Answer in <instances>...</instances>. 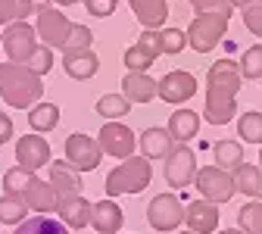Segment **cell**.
Listing matches in <instances>:
<instances>
[{"label": "cell", "instance_id": "2", "mask_svg": "<svg viewBox=\"0 0 262 234\" xmlns=\"http://www.w3.org/2000/svg\"><path fill=\"white\" fill-rule=\"evenodd\" d=\"M44 94V84H41V75H35L22 62H0V97L4 103L13 107V110H28L35 107Z\"/></svg>", "mask_w": 262, "mask_h": 234}, {"label": "cell", "instance_id": "19", "mask_svg": "<svg viewBox=\"0 0 262 234\" xmlns=\"http://www.w3.org/2000/svg\"><path fill=\"white\" fill-rule=\"evenodd\" d=\"M122 94L131 103H150L153 97H159V81H153L147 72H128L122 78Z\"/></svg>", "mask_w": 262, "mask_h": 234}, {"label": "cell", "instance_id": "11", "mask_svg": "<svg viewBox=\"0 0 262 234\" xmlns=\"http://www.w3.org/2000/svg\"><path fill=\"white\" fill-rule=\"evenodd\" d=\"M72 25L75 22H69L59 10H53V7H44L41 13H38V38L47 44V47H66V38H69V31H72Z\"/></svg>", "mask_w": 262, "mask_h": 234}, {"label": "cell", "instance_id": "12", "mask_svg": "<svg viewBox=\"0 0 262 234\" xmlns=\"http://www.w3.org/2000/svg\"><path fill=\"white\" fill-rule=\"evenodd\" d=\"M196 94V78L184 69H172L159 78V97L166 100V103L178 107V103H187V100Z\"/></svg>", "mask_w": 262, "mask_h": 234}, {"label": "cell", "instance_id": "43", "mask_svg": "<svg viewBox=\"0 0 262 234\" xmlns=\"http://www.w3.org/2000/svg\"><path fill=\"white\" fill-rule=\"evenodd\" d=\"M187 4L193 10H200V13H215V10H231L228 7V0H187Z\"/></svg>", "mask_w": 262, "mask_h": 234}, {"label": "cell", "instance_id": "24", "mask_svg": "<svg viewBox=\"0 0 262 234\" xmlns=\"http://www.w3.org/2000/svg\"><path fill=\"white\" fill-rule=\"evenodd\" d=\"M28 212H31V206L22 194H4L0 197V222L4 225H22Z\"/></svg>", "mask_w": 262, "mask_h": 234}, {"label": "cell", "instance_id": "36", "mask_svg": "<svg viewBox=\"0 0 262 234\" xmlns=\"http://www.w3.org/2000/svg\"><path fill=\"white\" fill-rule=\"evenodd\" d=\"M159 41H162V53H181L187 47V31L181 28H159Z\"/></svg>", "mask_w": 262, "mask_h": 234}, {"label": "cell", "instance_id": "4", "mask_svg": "<svg viewBox=\"0 0 262 234\" xmlns=\"http://www.w3.org/2000/svg\"><path fill=\"white\" fill-rule=\"evenodd\" d=\"M228 19H231V10L196 13L193 22H190V28H187V47H193L196 53L215 50V44L222 41V35H228Z\"/></svg>", "mask_w": 262, "mask_h": 234}, {"label": "cell", "instance_id": "39", "mask_svg": "<svg viewBox=\"0 0 262 234\" xmlns=\"http://www.w3.org/2000/svg\"><path fill=\"white\" fill-rule=\"evenodd\" d=\"M138 44H141V47H144L153 59H156V56H162V41H159V31H147V28H144V31H141V38H138Z\"/></svg>", "mask_w": 262, "mask_h": 234}, {"label": "cell", "instance_id": "46", "mask_svg": "<svg viewBox=\"0 0 262 234\" xmlns=\"http://www.w3.org/2000/svg\"><path fill=\"white\" fill-rule=\"evenodd\" d=\"M244 4H250V0H228V7H231V10H234V7H237V10H241V7H244Z\"/></svg>", "mask_w": 262, "mask_h": 234}, {"label": "cell", "instance_id": "20", "mask_svg": "<svg viewBox=\"0 0 262 234\" xmlns=\"http://www.w3.org/2000/svg\"><path fill=\"white\" fill-rule=\"evenodd\" d=\"M128 7L135 10V19L147 31H159V25L169 19V4L166 0H128Z\"/></svg>", "mask_w": 262, "mask_h": 234}, {"label": "cell", "instance_id": "18", "mask_svg": "<svg viewBox=\"0 0 262 234\" xmlns=\"http://www.w3.org/2000/svg\"><path fill=\"white\" fill-rule=\"evenodd\" d=\"M62 69L69 78L75 81H88L97 75V69H100V59H97L94 50H75V53H62Z\"/></svg>", "mask_w": 262, "mask_h": 234}, {"label": "cell", "instance_id": "14", "mask_svg": "<svg viewBox=\"0 0 262 234\" xmlns=\"http://www.w3.org/2000/svg\"><path fill=\"white\" fill-rule=\"evenodd\" d=\"M16 159H19L22 169L38 172L41 165L53 162V159H50V144H47L41 135H25V138L16 144Z\"/></svg>", "mask_w": 262, "mask_h": 234}, {"label": "cell", "instance_id": "17", "mask_svg": "<svg viewBox=\"0 0 262 234\" xmlns=\"http://www.w3.org/2000/svg\"><path fill=\"white\" fill-rule=\"evenodd\" d=\"M125 222V212L122 206H116L113 200H97L91 206V228L97 234H116Z\"/></svg>", "mask_w": 262, "mask_h": 234}, {"label": "cell", "instance_id": "23", "mask_svg": "<svg viewBox=\"0 0 262 234\" xmlns=\"http://www.w3.org/2000/svg\"><path fill=\"white\" fill-rule=\"evenodd\" d=\"M200 131V116L193 110H175L172 119H169V135L178 141V144H187L190 138H196Z\"/></svg>", "mask_w": 262, "mask_h": 234}, {"label": "cell", "instance_id": "48", "mask_svg": "<svg viewBox=\"0 0 262 234\" xmlns=\"http://www.w3.org/2000/svg\"><path fill=\"white\" fill-rule=\"evenodd\" d=\"M259 169H262V150H259Z\"/></svg>", "mask_w": 262, "mask_h": 234}, {"label": "cell", "instance_id": "8", "mask_svg": "<svg viewBox=\"0 0 262 234\" xmlns=\"http://www.w3.org/2000/svg\"><path fill=\"white\" fill-rule=\"evenodd\" d=\"M184 216H187V209L181 206V200L175 194H156L147 206V222L156 231H175L184 222Z\"/></svg>", "mask_w": 262, "mask_h": 234}, {"label": "cell", "instance_id": "21", "mask_svg": "<svg viewBox=\"0 0 262 234\" xmlns=\"http://www.w3.org/2000/svg\"><path fill=\"white\" fill-rule=\"evenodd\" d=\"M22 197L28 200V206H31V212H38V216H47V212H53L56 209V190H53V184L50 181H41V178H35L25 190H22Z\"/></svg>", "mask_w": 262, "mask_h": 234}, {"label": "cell", "instance_id": "9", "mask_svg": "<svg viewBox=\"0 0 262 234\" xmlns=\"http://www.w3.org/2000/svg\"><path fill=\"white\" fill-rule=\"evenodd\" d=\"M97 141H100L103 153H110L116 159H131V153H135V147H138L135 131H131L128 125H122V122H106L100 128V135H97Z\"/></svg>", "mask_w": 262, "mask_h": 234}, {"label": "cell", "instance_id": "16", "mask_svg": "<svg viewBox=\"0 0 262 234\" xmlns=\"http://www.w3.org/2000/svg\"><path fill=\"white\" fill-rule=\"evenodd\" d=\"M50 184H53L56 197H72V194H81V187H84L81 172L72 169L69 159H53L50 162Z\"/></svg>", "mask_w": 262, "mask_h": 234}, {"label": "cell", "instance_id": "32", "mask_svg": "<svg viewBox=\"0 0 262 234\" xmlns=\"http://www.w3.org/2000/svg\"><path fill=\"white\" fill-rule=\"evenodd\" d=\"M237 135L247 144H262V113H256V110L244 113L237 119Z\"/></svg>", "mask_w": 262, "mask_h": 234}, {"label": "cell", "instance_id": "26", "mask_svg": "<svg viewBox=\"0 0 262 234\" xmlns=\"http://www.w3.org/2000/svg\"><path fill=\"white\" fill-rule=\"evenodd\" d=\"M212 153H215V165L225 169V172H234V169L244 165V147H241V141H219L212 147Z\"/></svg>", "mask_w": 262, "mask_h": 234}, {"label": "cell", "instance_id": "38", "mask_svg": "<svg viewBox=\"0 0 262 234\" xmlns=\"http://www.w3.org/2000/svg\"><path fill=\"white\" fill-rule=\"evenodd\" d=\"M241 13H244V25L253 31L256 38H262V0H250V4H244Z\"/></svg>", "mask_w": 262, "mask_h": 234}, {"label": "cell", "instance_id": "30", "mask_svg": "<svg viewBox=\"0 0 262 234\" xmlns=\"http://www.w3.org/2000/svg\"><path fill=\"white\" fill-rule=\"evenodd\" d=\"M237 225L247 234H262V200H253V203H244L237 209Z\"/></svg>", "mask_w": 262, "mask_h": 234}, {"label": "cell", "instance_id": "37", "mask_svg": "<svg viewBox=\"0 0 262 234\" xmlns=\"http://www.w3.org/2000/svg\"><path fill=\"white\" fill-rule=\"evenodd\" d=\"M35 75H47L50 69H53V47H47V44H38V50L31 53V59L25 62Z\"/></svg>", "mask_w": 262, "mask_h": 234}, {"label": "cell", "instance_id": "6", "mask_svg": "<svg viewBox=\"0 0 262 234\" xmlns=\"http://www.w3.org/2000/svg\"><path fill=\"white\" fill-rule=\"evenodd\" d=\"M0 44H4L10 62H22V66H25V62L31 59V53L38 50V28H31L28 22L16 19V22H10V25L4 28V38H0Z\"/></svg>", "mask_w": 262, "mask_h": 234}, {"label": "cell", "instance_id": "41", "mask_svg": "<svg viewBox=\"0 0 262 234\" xmlns=\"http://www.w3.org/2000/svg\"><path fill=\"white\" fill-rule=\"evenodd\" d=\"M19 19V0H0V25H10Z\"/></svg>", "mask_w": 262, "mask_h": 234}, {"label": "cell", "instance_id": "10", "mask_svg": "<svg viewBox=\"0 0 262 234\" xmlns=\"http://www.w3.org/2000/svg\"><path fill=\"white\" fill-rule=\"evenodd\" d=\"M166 181L172 187H187L193 184V175H196V156L187 144H178L169 156H166V169H162Z\"/></svg>", "mask_w": 262, "mask_h": 234}, {"label": "cell", "instance_id": "40", "mask_svg": "<svg viewBox=\"0 0 262 234\" xmlns=\"http://www.w3.org/2000/svg\"><path fill=\"white\" fill-rule=\"evenodd\" d=\"M84 10L97 19H106L116 13V0H84Z\"/></svg>", "mask_w": 262, "mask_h": 234}, {"label": "cell", "instance_id": "1", "mask_svg": "<svg viewBox=\"0 0 262 234\" xmlns=\"http://www.w3.org/2000/svg\"><path fill=\"white\" fill-rule=\"evenodd\" d=\"M241 69L234 59H215L206 72V110L203 119L212 125H228L237 116V91H241Z\"/></svg>", "mask_w": 262, "mask_h": 234}, {"label": "cell", "instance_id": "49", "mask_svg": "<svg viewBox=\"0 0 262 234\" xmlns=\"http://www.w3.org/2000/svg\"><path fill=\"white\" fill-rule=\"evenodd\" d=\"M184 234H193V231H184Z\"/></svg>", "mask_w": 262, "mask_h": 234}, {"label": "cell", "instance_id": "45", "mask_svg": "<svg viewBox=\"0 0 262 234\" xmlns=\"http://www.w3.org/2000/svg\"><path fill=\"white\" fill-rule=\"evenodd\" d=\"M53 4H59V7H72V4H84V0H53Z\"/></svg>", "mask_w": 262, "mask_h": 234}, {"label": "cell", "instance_id": "5", "mask_svg": "<svg viewBox=\"0 0 262 234\" xmlns=\"http://www.w3.org/2000/svg\"><path fill=\"white\" fill-rule=\"evenodd\" d=\"M193 184L203 194V200H212V203H225V200H231L237 194L234 172H225L219 165H203V169H196Z\"/></svg>", "mask_w": 262, "mask_h": 234}, {"label": "cell", "instance_id": "42", "mask_svg": "<svg viewBox=\"0 0 262 234\" xmlns=\"http://www.w3.org/2000/svg\"><path fill=\"white\" fill-rule=\"evenodd\" d=\"M44 7H50V0H19V19L25 22L31 13H41Z\"/></svg>", "mask_w": 262, "mask_h": 234}, {"label": "cell", "instance_id": "7", "mask_svg": "<svg viewBox=\"0 0 262 234\" xmlns=\"http://www.w3.org/2000/svg\"><path fill=\"white\" fill-rule=\"evenodd\" d=\"M62 150H66L69 165H72V169H78V172L97 169V165H100V159H103L100 141H94L91 135H81V131H75V135L66 138V147H62Z\"/></svg>", "mask_w": 262, "mask_h": 234}, {"label": "cell", "instance_id": "31", "mask_svg": "<svg viewBox=\"0 0 262 234\" xmlns=\"http://www.w3.org/2000/svg\"><path fill=\"white\" fill-rule=\"evenodd\" d=\"M237 69H241V78H247V81L262 78V44H253V47L244 50Z\"/></svg>", "mask_w": 262, "mask_h": 234}, {"label": "cell", "instance_id": "13", "mask_svg": "<svg viewBox=\"0 0 262 234\" xmlns=\"http://www.w3.org/2000/svg\"><path fill=\"white\" fill-rule=\"evenodd\" d=\"M91 206L88 200L81 194H72V197H59L56 200V216L66 228H72V231H81L91 225Z\"/></svg>", "mask_w": 262, "mask_h": 234}, {"label": "cell", "instance_id": "27", "mask_svg": "<svg viewBox=\"0 0 262 234\" xmlns=\"http://www.w3.org/2000/svg\"><path fill=\"white\" fill-rule=\"evenodd\" d=\"M234 184H237L241 194L262 200V169H259V165H247L244 162L241 169H234Z\"/></svg>", "mask_w": 262, "mask_h": 234}, {"label": "cell", "instance_id": "22", "mask_svg": "<svg viewBox=\"0 0 262 234\" xmlns=\"http://www.w3.org/2000/svg\"><path fill=\"white\" fill-rule=\"evenodd\" d=\"M172 135H169V128H147L144 135L138 138V144H141V153L147 156V159H166L175 147H172Z\"/></svg>", "mask_w": 262, "mask_h": 234}, {"label": "cell", "instance_id": "44", "mask_svg": "<svg viewBox=\"0 0 262 234\" xmlns=\"http://www.w3.org/2000/svg\"><path fill=\"white\" fill-rule=\"evenodd\" d=\"M10 138H13V119H10L4 110H0V147H4Z\"/></svg>", "mask_w": 262, "mask_h": 234}, {"label": "cell", "instance_id": "33", "mask_svg": "<svg viewBox=\"0 0 262 234\" xmlns=\"http://www.w3.org/2000/svg\"><path fill=\"white\" fill-rule=\"evenodd\" d=\"M91 44H94V31H91L88 25L75 22V25H72V31H69V38H66V47H62V53H75V50H91Z\"/></svg>", "mask_w": 262, "mask_h": 234}, {"label": "cell", "instance_id": "28", "mask_svg": "<svg viewBox=\"0 0 262 234\" xmlns=\"http://www.w3.org/2000/svg\"><path fill=\"white\" fill-rule=\"evenodd\" d=\"M13 234H69V228L62 222H56V219H50V216H31Z\"/></svg>", "mask_w": 262, "mask_h": 234}, {"label": "cell", "instance_id": "25", "mask_svg": "<svg viewBox=\"0 0 262 234\" xmlns=\"http://www.w3.org/2000/svg\"><path fill=\"white\" fill-rule=\"evenodd\" d=\"M28 125L38 131V135H47L59 125V107L56 103H35L28 110Z\"/></svg>", "mask_w": 262, "mask_h": 234}, {"label": "cell", "instance_id": "35", "mask_svg": "<svg viewBox=\"0 0 262 234\" xmlns=\"http://www.w3.org/2000/svg\"><path fill=\"white\" fill-rule=\"evenodd\" d=\"M122 62L128 66V72H147L156 59H153V56H150L141 44H131V47L125 50V59H122Z\"/></svg>", "mask_w": 262, "mask_h": 234}, {"label": "cell", "instance_id": "15", "mask_svg": "<svg viewBox=\"0 0 262 234\" xmlns=\"http://www.w3.org/2000/svg\"><path fill=\"white\" fill-rule=\"evenodd\" d=\"M184 222L193 234H212L219 228V203H212V200H193L187 206Z\"/></svg>", "mask_w": 262, "mask_h": 234}, {"label": "cell", "instance_id": "29", "mask_svg": "<svg viewBox=\"0 0 262 234\" xmlns=\"http://www.w3.org/2000/svg\"><path fill=\"white\" fill-rule=\"evenodd\" d=\"M97 113H100L103 119H122L125 113H131V100L125 94H103L100 100H97Z\"/></svg>", "mask_w": 262, "mask_h": 234}, {"label": "cell", "instance_id": "47", "mask_svg": "<svg viewBox=\"0 0 262 234\" xmlns=\"http://www.w3.org/2000/svg\"><path fill=\"white\" fill-rule=\"evenodd\" d=\"M219 234H247V231H241V228H228V231H219Z\"/></svg>", "mask_w": 262, "mask_h": 234}, {"label": "cell", "instance_id": "34", "mask_svg": "<svg viewBox=\"0 0 262 234\" xmlns=\"http://www.w3.org/2000/svg\"><path fill=\"white\" fill-rule=\"evenodd\" d=\"M31 181H35V172L22 169V165H13V169L4 175V190H7V194H22Z\"/></svg>", "mask_w": 262, "mask_h": 234}, {"label": "cell", "instance_id": "3", "mask_svg": "<svg viewBox=\"0 0 262 234\" xmlns=\"http://www.w3.org/2000/svg\"><path fill=\"white\" fill-rule=\"evenodd\" d=\"M153 178V165L147 156H131L125 159L122 165L106 175V194L110 197H119V194H141Z\"/></svg>", "mask_w": 262, "mask_h": 234}]
</instances>
